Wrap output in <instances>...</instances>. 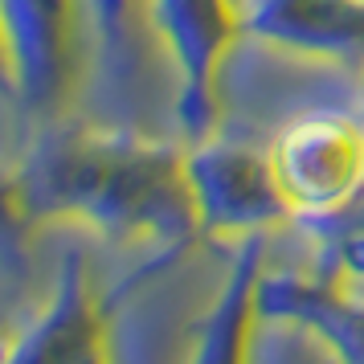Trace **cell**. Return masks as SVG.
Segmentation results:
<instances>
[{
	"instance_id": "obj_1",
	"label": "cell",
	"mask_w": 364,
	"mask_h": 364,
	"mask_svg": "<svg viewBox=\"0 0 364 364\" xmlns=\"http://www.w3.org/2000/svg\"><path fill=\"white\" fill-rule=\"evenodd\" d=\"M13 225H82L102 242H164L168 250L200 237V217L184 164V139L139 127L58 123L25 139L9 168Z\"/></svg>"
},
{
	"instance_id": "obj_2",
	"label": "cell",
	"mask_w": 364,
	"mask_h": 364,
	"mask_svg": "<svg viewBox=\"0 0 364 364\" xmlns=\"http://www.w3.org/2000/svg\"><path fill=\"white\" fill-rule=\"evenodd\" d=\"M9 99L25 139L66 123L95 74V21L86 0H4Z\"/></svg>"
},
{
	"instance_id": "obj_3",
	"label": "cell",
	"mask_w": 364,
	"mask_h": 364,
	"mask_svg": "<svg viewBox=\"0 0 364 364\" xmlns=\"http://www.w3.org/2000/svg\"><path fill=\"white\" fill-rule=\"evenodd\" d=\"M151 25L172 74V123L184 144L217 132L221 70L246 37L242 0H151Z\"/></svg>"
},
{
	"instance_id": "obj_4",
	"label": "cell",
	"mask_w": 364,
	"mask_h": 364,
	"mask_svg": "<svg viewBox=\"0 0 364 364\" xmlns=\"http://www.w3.org/2000/svg\"><path fill=\"white\" fill-rule=\"evenodd\" d=\"M184 164H188L200 233L250 237L274 230L282 221H295L270 148H254L213 132L197 144H184Z\"/></svg>"
},
{
	"instance_id": "obj_5",
	"label": "cell",
	"mask_w": 364,
	"mask_h": 364,
	"mask_svg": "<svg viewBox=\"0 0 364 364\" xmlns=\"http://www.w3.org/2000/svg\"><path fill=\"white\" fill-rule=\"evenodd\" d=\"M295 221H319L364 197V119L360 111H311L287 123L270 144Z\"/></svg>"
},
{
	"instance_id": "obj_6",
	"label": "cell",
	"mask_w": 364,
	"mask_h": 364,
	"mask_svg": "<svg viewBox=\"0 0 364 364\" xmlns=\"http://www.w3.org/2000/svg\"><path fill=\"white\" fill-rule=\"evenodd\" d=\"M111 299L95 282L86 250L70 246L46 307L29 319V328L13 336L4 360H111Z\"/></svg>"
},
{
	"instance_id": "obj_7",
	"label": "cell",
	"mask_w": 364,
	"mask_h": 364,
	"mask_svg": "<svg viewBox=\"0 0 364 364\" xmlns=\"http://www.w3.org/2000/svg\"><path fill=\"white\" fill-rule=\"evenodd\" d=\"M95 21V78L123 127L144 132L151 90L168 66L151 25V0H86Z\"/></svg>"
},
{
	"instance_id": "obj_8",
	"label": "cell",
	"mask_w": 364,
	"mask_h": 364,
	"mask_svg": "<svg viewBox=\"0 0 364 364\" xmlns=\"http://www.w3.org/2000/svg\"><path fill=\"white\" fill-rule=\"evenodd\" d=\"M242 21L282 53L364 66V0H242Z\"/></svg>"
},
{
	"instance_id": "obj_9",
	"label": "cell",
	"mask_w": 364,
	"mask_h": 364,
	"mask_svg": "<svg viewBox=\"0 0 364 364\" xmlns=\"http://www.w3.org/2000/svg\"><path fill=\"white\" fill-rule=\"evenodd\" d=\"M262 319L311 336L340 360L364 364V291L328 274H262Z\"/></svg>"
},
{
	"instance_id": "obj_10",
	"label": "cell",
	"mask_w": 364,
	"mask_h": 364,
	"mask_svg": "<svg viewBox=\"0 0 364 364\" xmlns=\"http://www.w3.org/2000/svg\"><path fill=\"white\" fill-rule=\"evenodd\" d=\"M262 237L266 233H250V237H237V254H233V270L221 295L213 299V307L200 323V340L193 348V356L200 360H237V356H250L246 336L254 331V323L262 319V303H258V291H262Z\"/></svg>"
},
{
	"instance_id": "obj_11",
	"label": "cell",
	"mask_w": 364,
	"mask_h": 364,
	"mask_svg": "<svg viewBox=\"0 0 364 364\" xmlns=\"http://www.w3.org/2000/svg\"><path fill=\"white\" fill-rule=\"evenodd\" d=\"M356 111H360V119H364V99H360V107H356Z\"/></svg>"
},
{
	"instance_id": "obj_12",
	"label": "cell",
	"mask_w": 364,
	"mask_h": 364,
	"mask_svg": "<svg viewBox=\"0 0 364 364\" xmlns=\"http://www.w3.org/2000/svg\"><path fill=\"white\" fill-rule=\"evenodd\" d=\"M356 291H364V287H356Z\"/></svg>"
}]
</instances>
